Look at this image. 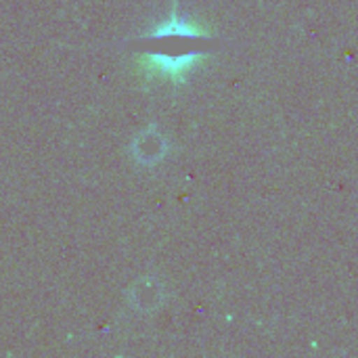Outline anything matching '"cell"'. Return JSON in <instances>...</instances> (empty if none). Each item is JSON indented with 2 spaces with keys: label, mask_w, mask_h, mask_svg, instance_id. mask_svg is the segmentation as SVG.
Wrapping results in <instances>:
<instances>
[{
  "label": "cell",
  "mask_w": 358,
  "mask_h": 358,
  "mask_svg": "<svg viewBox=\"0 0 358 358\" xmlns=\"http://www.w3.org/2000/svg\"><path fill=\"white\" fill-rule=\"evenodd\" d=\"M199 40H203V31L182 19L174 8L164 23H159L153 31L138 36L134 44L159 73L170 80H182L201 57V50L197 48Z\"/></svg>",
  "instance_id": "1"
},
{
  "label": "cell",
  "mask_w": 358,
  "mask_h": 358,
  "mask_svg": "<svg viewBox=\"0 0 358 358\" xmlns=\"http://www.w3.org/2000/svg\"><path fill=\"white\" fill-rule=\"evenodd\" d=\"M168 149L166 138L159 134V130L155 126H147L134 141H132V155L134 162L143 164V166H155L157 162L164 159Z\"/></svg>",
  "instance_id": "2"
},
{
  "label": "cell",
  "mask_w": 358,
  "mask_h": 358,
  "mask_svg": "<svg viewBox=\"0 0 358 358\" xmlns=\"http://www.w3.org/2000/svg\"><path fill=\"white\" fill-rule=\"evenodd\" d=\"M164 300V289L159 281L151 275H145L134 281L130 287V302L138 313H153Z\"/></svg>",
  "instance_id": "3"
}]
</instances>
